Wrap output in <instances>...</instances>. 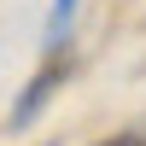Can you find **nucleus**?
I'll list each match as a JSON object with an SVG mask.
<instances>
[{"label":"nucleus","mask_w":146,"mask_h":146,"mask_svg":"<svg viewBox=\"0 0 146 146\" xmlns=\"http://www.w3.org/2000/svg\"><path fill=\"white\" fill-rule=\"evenodd\" d=\"M58 82H64V70H41V76L29 82V88H23V100L12 105V129H23V123H35V111H41L47 100H53V88Z\"/></svg>","instance_id":"nucleus-1"},{"label":"nucleus","mask_w":146,"mask_h":146,"mask_svg":"<svg viewBox=\"0 0 146 146\" xmlns=\"http://www.w3.org/2000/svg\"><path fill=\"white\" fill-rule=\"evenodd\" d=\"M76 6L82 0H53V12H47V47H64L70 23H76Z\"/></svg>","instance_id":"nucleus-2"},{"label":"nucleus","mask_w":146,"mask_h":146,"mask_svg":"<svg viewBox=\"0 0 146 146\" xmlns=\"http://www.w3.org/2000/svg\"><path fill=\"white\" fill-rule=\"evenodd\" d=\"M111 146H135V135H123V140H111Z\"/></svg>","instance_id":"nucleus-3"}]
</instances>
